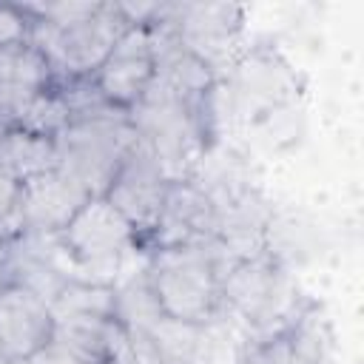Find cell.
Masks as SVG:
<instances>
[{"mask_svg":"<svg viewBox=\"0 0 364 364\" xmlns=\"http://www.w3.org/2000/svg\"><path fill=\"white\" fill-rule=\"evenodd\" d=\"M230 250L222 242L213 245H176L154 247L145 264L148 287L159 310L182 324L205 327L225 304V273Z\"/></svg>","mask_w":364,"mask_h":364,"instance_id":"cell-1","label":"cell"},{"mask_svg":"<svg viewBox=\"0 0 364 364\" xmlns=\"http://www.w3.org/2000/svg\"><path fill=\"white\" fill-rule=\"evenodd\" d=\"M136 139L151 151L168 182L193 179L208 148L205 102H193L165 82L154 80L145 97L128 111Z\"/></svg>","mask_w":364,"mask_h":364,"instance_id":"cell-2","label":"cell"},{"mask_svg":"<svg viewBox=\"0 0 364 364\" xmlns=\"http://www.w3.org/2000/svg\"><path fill=\"white\" fill-rule=\"evenodd\" d=\"M128 28L131 23L119 3H88L80 17L60 26L28 17V43L46 54L57 80L65 82L94 77Z\"/></svg>","mask_w":364,"mask_h":364,"instance_id":"cell-3","label":"cell"},{"mask_svg":"<svg viewBox=\"0 0 364 364\" xmlns=\"http://www.w3.org/2000/svg\"><path fill=\"white\" fill-rule=\"evenodd\" d=\"M134 142L136 131L128 111L74 117L54 139L57 171L71 176L88 196H102Z\"/></svg>","mask_w":364,"mask_h":364,"instance_id":"cell-4","label":"cell"},{"mask_svg":"<svg viewBox=\"0 0 364 364\" xmlns=\"http://www.w3.org/2000/svg\"><path fill=\"white\" fill-rule=\"evenodd\" d=\"M57 239L74 282L111 287L117 273L122 270L128 250H134V245L139 242L134 228L105 196H91L57 233Z\"/></svg>","mask_w":364,"mask_h":364,"instance_id":"cell-5","label":"cell"},{"mask_svg":"<svg viewBox=\"0 0 364 364\" xmlns=\"http://www.w3.org/2000/svg\"><path fill=\"white\" fill-rule=\"evenodd\" d=\"M168 185V176L162 173L151 151L136 139L102 196L122 213V219L134 228L136 239H151L165 205Z\"/></svg>","mask_w":364,"mask_h":364,"instance_id":"cell-6","label":"cell"},{"mask_svg":"<svg viewBox=\"0 0 364 364\" xmlns=\"http://www.w3.org/2000/svg\"><path fill=\"white\" fill-rule=\"evenodd\" d=\"M156 77V54H154V31L151 26H131L105 63L94 71L91 82L119 111H131Z\"/></svg>","mask_w":364,"mask_h":364,"instance_id":"cell-7","label":"cell"},{"mask_svg":"<svg viewBox=\"0 0 364 364\" xmlns=\"http://www.w3.org/2000/svg\"><path fill=\"white\" fill-rule=\"evenodd\" d=\"M151 242L154 247L222 242V213L216 196L193 179L171 182Z\"/></svg>","mask_w":364,"mask_h":364,"instance_id":"cell-8","label":"cell"},{"mask_svg":"<svg viewBox=\"0 0 364 364\" xmlns=\"http://www.w3.org/2000/svg\"><path fill=\"white\" fill-rule=\"evenodd\" d=\"M54 338V316L46 299L20 284L0 287V358L28 361Z\"/></svg>","mask_w":364,"mask_h":364,"instance_id":"cell-9","label":"cell"},{"mask_svg":"<svg viewBox=\"0 0 364 364\" xmlns=\"http://www.w3.org/2000/svg\"><path fill=\"white\" fill-rule=\"evenodd\" d=\"M159 17L168 20L179 40L210 68L242 26V9L225 3H162Z\"/></svg>","mask_w":364,"mask_h":364,"instance_id":"cell-10","label":"cell"},{"mask_svg":"<svg viewBox=\"0 0 364 364\" xmlns=\"http://www.w3.org/2000/svg\"><path fill=\"white\" fill-rule=\"evenodd\" d=\"M23 188V233L54 236L60 233L74 213L91 199L71 176L63 171H46L26 182Z\"/></svg>","mask_w":364,"mask_h":364,"instance_id":"cell-11","label":"cell"},{"mask_svg":"<svg viewBox=\"0 0 364 364\" xmlns=\"http://www.w3.org/2000/svg\"><path fill=\"white\" fill-rule=\"evenodd\" d=\"M225 301H230L247 321L264 324L279 316L284 301V276L276 262L264 256L236 259L225 273Z\"/></svg>","mask_w":364,"mask_h":364,"instance_id":"cell-12","label":"cell"},{"mask_svg":"<svg viewBox=\"0 0 364 364\" xmlns=\"http://www.w3.org/2000/svg\"><path fill=\"white\" fill-rule=\"evenodd\" d=\"M57 82L60 80L48 65L46 54L28 40L0 46V111L9 125L31 97L43 94Z\"/></svg>","mask_w":364,"mask_h":364,"instance_id":"cell-13","label":"cell"},{"mask_svg":"<svg viewBox=\"0 0 364 364\" xmlns=\"http://www.w3.org/2000/svg\"><path fill=\"white\" fill-rule=\"evenodd\" d=\"M242 364H321V336L310 321L287 324L256 341Z\"/></svg>","mask_w":364,"mask_h":364,"instance_id":"cell-14","label":"cell"},{"mask_svg":"<svg viewBox=\"0 0 364 364\" xmlns=\"http://www.w3.org/2000/svg\"><path fill=\"white\" fill-rule=\"evenodd\" d=\"M54 168H57V145L51 136H40L17 125L0 131V171L14 176L17 182H26Z\"/></svg>","mask_w":364,"mask_h":364,"instance_id":"cell-15","label":"cell"},{"mask_svg":"<svg viewBox=\"0 0 364 364\" xmlns=\"http://www.w3.org/2000/svg\"><path fill=\"white\" fill-rule=\"evenodd\" d=\"M68 122H71V105H68V100H65V94H63L60 82H57V85L46 88L43 94L31 97V100L17 111V117H14L11 125L26 128V131L40 134V136L57 139L60 131H63Z\"/></svg>","mask_w":364,"mask_h":364,"instance_id":"cell-16","label":"cell"},{"mask_svg":"<svg viewBox=\"0 0 364 364\" xmlns=\"http://www.w3.org/2000/svg\"><path fill=\"white\" fill-rule=\"evenodd\" d=\"M23 236V188L14 176L0 171V247Z\"/></svg>","mask_w":364,"mask_h":364,"instance_id":"cell-17","label":"cell"},{"mask_svg":"<svg viewBox=\"0 0 364 364\" xmlns=\"http://www.w3.org/2000/svg\"><path fill=\"white\" fill-rule=\"evenodd\" d=\"M28 40V17L20 6H0V46Z\"/></svg>","mask_w":364,"mask_h":364,"instance_id":"cell-18","label":"cell"},{"mask_svg":"<svg viewBox=\"0 0 364 364\" xmlns=\"http://www.w3.org/2000/svg\"><path fill=\"white\" fill-rule=\"evenodd\" d=\"M0 364H28V361H20V358H0Z\"/></svg>","mask_w":364,"mask_h":364,"instance_id":"cell-19","label":"cell"},{"mask_svg":"<svg viewBox=\"0 0 364 364\" xmlns=\"http://www.w3.org/2000/svg\"><path fill=\"white\" fill-rule=\"evenodd\" d=\"M0 287H3V247H0Z\"/></svg>","mask_w":364,"mask_h":364,"instance_id":"cell-20","label":"cell"}]
</instances>
